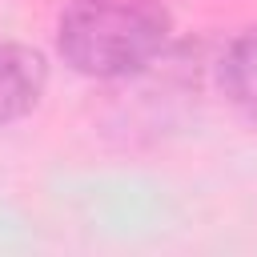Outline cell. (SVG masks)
<instances>
[{
    "instance_id": "1",
    "label": "cell",
    "mask_w": 257,
    "mask_h": 257,
    "mask_svg": "<svg viewBox=\"0 0 257 257\" xmlns=\"http://www.w3.org/2000/svg\"><path fill=\"white\" fill-rule=\"evenodd\" d=\"M169 36L161 0H72L60 16V52L84 76L141 72Z\"/></svg>"
},
{
    "instance_id": "2",
    "label": "cell",
    "mask_w": 257,
    "mask_h": 257,
    "mask_svg": "<svg viewBox=\"0 0 257 257\" xmlns=\"http://www.w3.org/2000/svg\"><path fill=\"white\" fill-rule=\"evenodd\" d=\"M44 88V60L24 44H0V124L24 116Z\"/></svg>"
},
{
    "instance_id": "3",
    "label": "cell",
    "mask_w": 257,
    "mask_h": 257,
    "mask_svg": "<svg viewBox=\"0 0 257 257\" xmlns=\"http://www.w3.org/2000/svg\"><path fill=\"white\" fill-rule=\"evenodd\" d=\"M221 88L225 96L257 120V28L241 32L221 56Z\"/></svg>"
}]
</instances>
